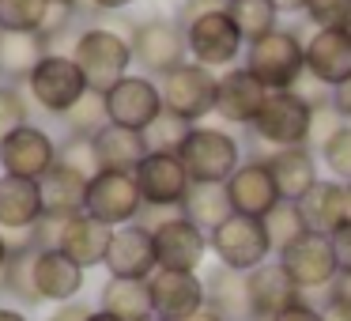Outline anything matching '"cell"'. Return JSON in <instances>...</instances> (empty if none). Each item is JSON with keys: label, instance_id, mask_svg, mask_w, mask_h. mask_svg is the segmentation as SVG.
Instances as JSON below:
<instances>
[{"label": "cell", "instance_id": "cell-15", "mask_svg": "<svg viewBox=\"0 0 351 321\" xmlns=\"http://www.w3.org/2000/svg\"><path fill=\"white\" fill-rule=\"evenodd\" d=\"M136 185H140V200L144 208H162V212H178L189 193L193 178L182 167L178 155H147L136 167Z\"/></svg>", "mask_w": 351, "mask_h": 321}, {"label": "cell", "instance_id": "cell-42", "mask_svg": "<svg viewBox=\"0 0 351 321\" xmlns=\"http://www.w3.org/2000/svg\"><path fill=\"white\" fill-rule=\"evenodd\" d=\"M306 19L313 31H351V0H310Z\"/></svg>", "mask_w": 351, "mask_h": 321}, {"label": "cell", "instance_id": "cell-31", "mask_svg": "<svg viewBox=\"0 0 351 321\" xmlns=\"http://www.w3.org/2000/svg\"><path fill=\"white\" fill-rule=\"evenodd\" d=\"M95 140V152H99V167L102 170H117V174H136V167L147 159V144L144 132L121 129V125H106Z\"/></svg>", "mask_w": 351, "mask_h": 321}, {"label": "cell", "instance_id": "cell-5", "mask_svg": "<svg viewBox=\"0 0 351 321\" xmlns=\"http://www.w3.org/2000/svg\"><path fill=\"white\" fill-rule=\"evenodd\" d=\"M313 114L295 91H272L268 102L261 106V114L253 117L250 125V136L257 144L272 147V152H283V147H310L313 136Z\"/></svg>", "mask_w": 351, "mask_h": 321}, {"label": "cell", "instance_id": "cell-44", "mask_svg": "<svg viewBox=\"0 0 351 321\" xmlns=\"http://www.w3.org/2000/svg\"><path fill=\"white\" fill-rule=\"evenodd\" d=\"M332 250H336V265H340V272H351V219L332 235Z\"/></svg>", "mask_w": 351, "mask_h": 321}, {"label": "cell", "instance_id": "cell-19", "mask_svg": "<svg viewBox=\"0 0 351 321\" xmlns=\"http://www.w3.org/2000/svg\"><path fill=\"white\" fill-rule=\"evenodd\" d=\"M230 193V208L234 215H250V219H265L276 204H280V189H276V178L268 170V163L261 159H245L242 167L230 174L227 182Z\"/></svg>", "mask_w": 351, "mask_h": 321}, {"label": "cell", "instance_id": "cell-12", "mask_svg": "<svg viewBox=\"0 0 351 321\" xmlns=\"http://www.w3.org/2000/svg\"><path fill=\"white\" fill-rule=\"evenodd\" d=\"M102 102H106L110 125L144 132L162 114V87H159V80L144 76V72H129L121 84H114L102 95Z\"/></svg>", "mask_w": 351, "mask_h": 321}, {"label": "cell", "instance_id": "cell-48", "mask_svg": "<svg viewBox=\"0 0 351 321\" xmlns=\"http://www.w3.org/2000/svg\"><path fill=\"white\" fill-rule=\"evenodd\" d=\"M332 114L340 117V121L351 125V80H348V84H340V87L332 91Z\"/></svg>", "mask_w": 351, "mask_h": 321}, {"label": "cell", "instance_id": "cell-50", "mask_svg": "<svg viewBox=\"0 0 351 321\" xmlns=\"http://www.w3.org/2000/svg\"><path fill=\"white\" fill-rule=\"evenodd\" d=\"M306 4H310V0H272V8L280 12V16H306Z\"/></svg>", "mask_w": 351, "mask_h": 321}, {"label": "cell", "instance_id": "cell-2", "mask_svg": "<svg viewBox=\"0 0 351 321\" xmlns=\"http://www.w3.org/2000/svg\"><path fill=\"white\" fill-rule=\"evenodd\" d=\"M242 69H250L268 91H291L306 76V38L291 27H280L245 46Z\"/></svg>", "mask_w": 351, "mask_h": 321}, {"label": "cell", "instance_id": "cell-41", "mask_svg": "<svg viewBox=\"0 0 351 321\" xmlns=\"http://www.w3.org/2000/svg\"><path fill=\"white\" fill-rule=\"evenodd\" d=\"M57 163H64V167L80 170L84 178L102 174L99 152H95V140H91V136H64L61 147H57Z\"/></svg>", "mask_w": 351, "mask_h": 321}, {"label": "cell", "instance_id": "cell-49", "mask_svg": "<svg viewBox=\"0 0 351 321\" xmlns=\"http://www.w3.org/2000/svg\"><path fill=\"white\" fill-rule=\"evenodd\" d=\"M136 0H87V8L91 12H102V16H121V12H129Z\"/></svg>", "mask_w": 351, "mask_h": 321}, {"label": "cell", "instance_id": "cell-23", "mask_svg": "<svg viewBox=\"0 0 351 321\" xmlns=\"http://www.w3.org/2000/svg\"><path fill=\"white\" fill-rule=\"evenodd\" d=\"M245 283H250V310H253V321H272L276 313H283L287 306H295L298 298H306L302 291L291 283V276L283 272L280 261H268V265L245 272Z\"/></svg>", "mask_w": 351, "mask_h": 321}, {"label": "cell", "instance_id": "cell-51", "mask_svg": "<svg viewBox=\"0 0 351 321\" xmlns=\"http://www.w3.org/2000/svg\"><path fill=\"white\" fill-rule=\"evenodd\" d=\"M328 295H336V298H348V302H351V272H340V276H336V283L328 287Z\"/></svg>", "mask_w": 351, "mask_h": 321}, {"label": "cell", "instance_id": "cell-58", "mask_svg": "<svg viewBox=\"0 0 351 321\" xmlns=\"http://www.w3.org/2000/svg\"><path fill=\"white\" fill-rule=\"evenodd\" d=\"M223 4H230V0H223Z\"/></svg>", "mask_w": 351, "mask_h": 321}, {"label": "cell", "instance_id": "cell-22", "mask_svg": "<svg viewBox=\"0 0 351 321\" xmlns=\"http://www.w3.org/2000/svg\"><path fill=\"white\" fill-rule=\"evenodd\" d=\"M84 283H87V272L76 261H69L61 250H38V257H34V287H38L42 302H53V306L80 302Z\"/></svg>", "mask_w": 351, "mask_h": 321}, {"label": "cell", "instance_id": "cell-7", "mask_svg": "<svg viewBox=\"0 0 351 321\" xmlns=\"http://www.w3.org/2000/svg\"><path fill=\"white\" fill-rule=\"evenodd\" d=\"M182 31H185V46H189V61L204 64V69H212V72L234 69L245 54V38L234 27V19H230L227 4L215 8V12L197 16L189 27H182Z\"/></svg>", "mask_w": 351, "mask_h": 321}, {"label": "cell", "instance_id": "cell-18", "mask_svg": "<svg viewBox=\"0 0 351 321\" xmlns=\"http://www.w3.org/2000/svg\"><path fill=\"white\" fill-rule=\"evenodd\" d=\"M268 87L253 76L250 69L234 64V69L219 72V102H215V117L238 129H250L253 117L261 114V106L268 102Z\"/></svg>", "mask_w": 351, "mask_h": 321}, {"label": "cell", "instance_id": "cell-32", "mask_svg": "<svg viewBox=\"0 0 351 321\" xmlns=\"http://www.w3.org/2000/svg\"><path fill=\"white\" fill-rule=\"evenodd\" d=\"M99 310L121 321H152V287H147V280H110L106 276L99 291Z\"/></svg>", "mask_w": 351, "mask_h": 321}, {"label": "cell", "instance_id": "cell-10", "mask_svg": "<svg viewBox=\"0 0 351 321\" xmlns=\"http://www.w3.org/2000/svg\"><path fill=\"white\" fill-rule=\"evenodd\" d=\"M276 261L283 265V272L291 276L298 291H328L340 276V265H336V250H332V238L328 235H313L306 230L302 238L287 246V250L276 253Z\"/></svg>", "mask_w": 351, "mask_h": 321}, {"label": "cell", "instance_id": "cell-39", "mask_svg": "<svg viewBox=\"0 0 351 321\" xmlns=\"http://www.w3.org/2000/svg\"><path fill=\"white\" fill-rule=\"evenodd\" d=\"M61 121H64V129H69V136H99V132L110 125L106 102H102L99 91H87L84 102H80L76 110H69Z\"/></svg>", "mask_w": 351, "mask_h": 321}, {"label": "cell", "instance_id": "cell-55", "mask_svg": "<svg viewBox=\"0 0 351 321\" xmlns=\"http://www.w3.org/2000/svg\"><path fill=\"white\" fill-rule=\"evenodd\" d=\"M87 321H121V318H114V313H106V310H99V306H95V310L87 313Z\"/></svg>", "mask_w": 351, "mask_h": 321}, {"label": "cell", "instance_id": "cell-33", "mask_svg": "<svg viewBox=\"0 0 351 321\" xmlns=\"http://www.w3.org/2000/svg\"><path fill=\"white\" fill-rule=\"evenodd\" d=\"M34 257H38V250H34L31 242H16L12 246V261L8 268H4V276H0V291L8 298H16V302L23 306H38V287H34Z\"/></svg>", "mask_w": 351, "mask_h": 321}, {"label": "cell", "instance_id": "cell-13", "mask_svg": "<svg viewBox=\"0 0 351 321\" xmlns=\"http://www.w3.org/2000/svg\"><path fill=\"white\" fill-rule=\"evenodd\" d=\"M152 235H155V261H159L162 272H200L208 253H212L208 235L178 212L167 215Z\"/></svg>", "mask_w": 351, "mask_h": 321}, {"label": "cell", "instance_id": "cell-4", "mask_svg": "<svg viewBox=\"0 0 351 321\" xmlns=\"http://www.w3.org/2000/svg\"><path fill=\"white\" fill-rule=\"evenodd\" d=\"M129 49H132V64L136 72L152 80L170 76L174 69H182L189 61V46H185V31L167 16H147L136 19L129 31Z\"/></svg>", "mask_w": 351, "mask_h": 321}, {"label": "cell", "instance_id": "cell-9", "mask_svg": "<svg viewBox=\"0 0 351 321\" xmlns=\"http://www.w3.org/2000/svg\"><path fill=\"white\" fill-rule=\"evenodd\" d=\"M212 257L230 272H253V268L268 265L272 257V242H268L265 219H250V215H230L223 227H215L208 235Z\"/></svg>", "mask_w": 351, "mask_h": 321}, {"label": "cell", "instance_id": "cell-56", "mask_svg": "<svg viewBox=\"0 0 351 321\" xmlns=\"http://www.w3.org/2000/svg\"><path fill=\"white\" fill-rule=\"evenodd\" d=\"M49 4H61V8H72V12H80V4H87V0H49Z\"/></svg>", "mask_w": 351, "mask_h": 321}, {"label": "cell", "instance_id": "cell-28", "mask_svg": "<svg viewBox=\"0 0 351 321\" xmlns=\"http://www.w3.org/2000/svg\"><path fill=\"white\" fill-rule=\"evenodd\" d=\"M49 54V42L42 34H19V31H0V84L27 87L31 72Z\"/></svg>", "mask_w": 351, "mask_h": 321}, {"label": "cell", "instance_id": "cell-6", "mask_svg": "<svg viewBox=\"0 0 351 321\" xmlns=\"http://www.w3.org/2000/svg\"><path fill=\"white\" fill-rule=\"evenodd\" d=\"M23 91H27V99H31L34 106H42L46 114L64 117L69 110H76L80 102H84V95L91 91V87H87L80 64L72 61L69 54L49 49V54L42 57V64L31 72Z\"/></svg>", "mask_w": 351, "mask_h": 321}, {"label": "cell", "instance_id": "cell-30", "mask_svg": "<svg viewBox=\"0 0 351 321\" xmlns=\"http://www.w3.org/2000/svg\"><path fill=\"white\" fill-rule=\"evenodd\" d=\"M178 215H185L193 227H200L204 235H212L215 227H223V223L234 215L227 185H219V182H193L189 193H185V200H182V208H178Z\"/></svg>", "mask_w": 351, "mask_h": 321}, {"label": "cell", "instance_id": "cell-20", "mask_svg": "<svg viewBox=\"0 0 351 321\" xmlns=\"http://www.w3.org/2000/svg\"><path fill=\"white\" fill-rule=\"evenodd\" d=\"M306 72L328 91L351 80V31H313L306 38Z\"/></svg>", "mask_w": 351, "mask_h": 321}, {"label": "cell", "instance_id": "cell-59", "mask_svg": "<svg viewBox=\"0 0 351 321\" xmlns=\"http://www.w3.org/2000/svg\"><path fill=\"white\" fill-rule=\"evenodd\" d=\"M152 321H155V318H152Z\"/></svg>", "mask_w": 351, "mask_h": 321}, {"label": "cell", "instance_id": "cell-3", "mask_svg": "<svg viewBox=\"0 0 351 321\" xmlns=\"http://www.w3.org/2000/svg\"><path fill=\"white\" fill-rule=\"evenodd\" d=\"M182 167L189 170L193 182H219L227 185L230 174L245 163V147L223 125H193L185 136L182 152H178Z\"/></svg>", "mask_w": 351, "mask_h": 321}, {"label": "cell", "instance_id": "cell-53", "mask_svg": "<svg viewBox=\"0 0 351 321\" xmlns=\"http://www.w3.org/2000/svg\"><path fill=\"white\" fill-rule=\"evenodd\" d=\"M0 321H31L19 306H0Z\"/></svg>", "mask_w": 351, "mask_h": 321}, {"label": "cell", "instance_id": "cell-17", "mask_svg": "<svg viewBox=\"0 0 351 321\" xmlns=\"http://www.w3.org/2000/svg\"><path fill=\"white\" fill-rule=\"evenodd\" d=\"M152 287V310L155 321H185L208 306L204 276L200 272H155L147 280Z\"/></svg>", "mask_w": 351, "mask_h": 321}, {"label": "cell", "instance_id": "cell-52", "mask_svg": "<svg viewBox=\"0 0 351 321\" xmlns=\"http://www.w3.org/2000/svg\"><path fill=\"white\" fill-rule=\"evenodd\" d=\"M12 246L16 242H8V235L0 230V276H4V268H8V261H12Z\"/></svg>", "mask_w": 351, "mask_h": 321}, {"label": "cell", "instance_id": "cell-25", "mask_svg": "<svg viewBox=\"0 0 351 321\" xmlns=\"http://www.w3.org/2000/svg\"><path fill=\"white\" fill-rule=\"evenodd\" d=\"M265 163H268V170H272V178H276L280 200H291V204H298V200L321 182L313 147H283V152H272Z\"/></svg>", "mask_w": 351, "mask_h": 321}, {"label": "cell", "instance_id": "cell-36", "mask_svg": "<svg viewBox=\"0 0 351 321\" xmlns=\"http://www.w3.org/2000/svg\"><path fill=\"white\" fill-rule=\"evenodd\" d=\"M49 16V0H0V31L42 34Z\"/></svg>", "mask_w": 351, "mask_h": 321}, {"label": "cell", "instance_id": "cell-54", "mask_svg": "<svg viewBox=\"0 0 351 321\" xmlns=\"http://www.w3.org/2000/svg\"><path fill=\"white\" fill-rule=\"evenodd\" d=\"M185 321H223V318H219V313L212 310V306H204V310H197V313H193V318H185Z\"/></svg>", "mask_w": 351, "mask_h": 321}, {"label": "cell", "instance_id": "cell-47", "mask_svg": "<svg viewBox=\"0 0 351 321\" xmlns=\"http://www.w3.org/2000/svg\"><path fill=\"white\" fill-rule=\"evenodd\" d=\"M87 313H91L87 302H64V306H53L46 321H87Z\"/></svg>", "mask_w": 351, "mask_h": 321}, {"label": "cell", "instance_id": "cell-1", "mask_svg": "<svg viewBox=\"0 0 351 321\" xmlns=\"http://www.w3.org/2000/svg\"><path fill=\"white\" fill-rule=\"evenodd\" d=\"M69 57L80 64L87 87L99 95H106L114 84H121L132 72V49H129V34L114 31V27H99L87 23L84 31L72 34Z\"/></svg>", "mask_w": 351, "mask_h": 321}, {"label": "cell", "instance_id": "cell-35", "mask_svg": "<svg viewBox=\"0 0 351 321\" xmlns=\"http://www.w3.org/2000/svg\"><path fill=\"white\" fill-rule=\"evenodd\" d=\"M317 155H321V167L328 170V178L348 185L351 182V125L348 121H336L332 129L321 136Z\"/></svg>", "mask_w": 351, "mask_h": 321}, {"label": "cell", "instance_id": "cell-11", "mask_svg": "<svg viewBox=\"0 0 351 321\" xmlns=\"http://www.w3.org/2000/svg\"><path fill=\"white\" fill-rule=\"evenodd\" d=\"M84 212L91 219L106 223V227H129L140 219L144 200H140V185L132 174H117V170H102L87 182V204Z\"/></svg>", "mask_w": 351, "mask_h": 321}, {"label": "cell", "instance_id": "cell-46", "mask_svg": "<svg viewBox=\"0 0 351 321\" xmlns=\"http://www.w3.org/2000/svg\"><path fill=\"white\" fill-rule=\"evenodd\" d=\"M321 321H351V302L348 298H336V295H325V302H321Z\"/></svg>", "mask_w": 351, "mask_h": 321}, {"label": "cell", "instance_id": "cell-8", "mask_svg": "<svg viewBox=\"0 0 351 321\" xmlns=\"http://www.w3.org/2000/svg\"><path fill=\"white\" fill-rule=\"evenodd\" d=\"M159 87H162V110L182 117V121L200 125L208 114H215V102H219V72L204 69V64L185 61L182 69L162 76Z\"/></svg>", "mask_w": 351, "mask_h": 321}, {"label": "cell", "instance_id": "cell-57", "mask_svg": "<svg viewBox=\"0 0 351 321\" xmlns=\"http://www.w3.org/2000/svg\"><path fill=\"white\" fill-rule=\"evenodd\" d=\"M343 189H348V219H351V182L343 185Z\"/></svg>", "mask_w": 351, "mask_h": 321}, {"label": "cell", "instance_id": "cell-45", "mask_svg": "<svg viewBox=\"0 0 351 321\" xmlns=\"http://www.w3.org/2000/svg\"><path fill=\"white\" fill-rule=\"evenodd\" d=\"M272 321H321V306L306 302V298H298L295 306H287L283 313H276Z\"/></svg>", "mask_w": 351, "mask_h": 321}, {"label": "cell", "instance_id": "cell-24", "mask_svg": "<svg viewBox=\"0 0 351 321\" xmlns=\"http://www.w3.org/2000/svg\"><path fill=\"white\" fill-rule=\"evenodd\" d=\"M46 208H42V189L38 182H27V178H8L0 174V230L4 235H31L42 223Z\"/></svg>", "mask_w": 351, "mask_h": 321}, {"label": "cell", "instance_id": "cell-14", "mask_svg": "<svg viewBox=\"0 0 351 321\" xmlns=\"http://www.w3.org/2000/svg\"><path fill=\"white\" fill-rule=\"evenodd\" d=\"M57 147H61V140H53L42 125H23L0 144V174L42 182L57 167Z\"/></svg>", "mask_w": 351, "mask_h": 321}, {"label": "cell", "instance_id": "cell-27", "mask_svg": "<svg viewBox=\"0 0 351 321\" xmlns=\"http://www.w3.org/2000/svg\"><path fill=\"white\" fill-rule=\"evenodd\" d=\"M87 182H91V178H84L80 170L57 163V167L38 182L42 208H46L49 219H72V215L84 212V204H87Z\"/></svg>", "mask_w": 351, "mask_h": 321}, {"label": "cell", "instance_id": "cell-26", "mask_svg": "<svg viewBox=\"0 0 351 321\" xmlns=\"http://www.w3.org/2000/svg\"><path fill=\"white\" fill-rule=\"evenodd\" d=\"M298 212H302V219H306V230L332 238L336 230L348 223V189H343V182L321 178V182L298 200Z\"/></svg>", "mask_w": 351, "mask_h": 321}, {"label": "cell", "instance_id": "cell-43", "mask_svg": "<svg viewBox=\"0 0 351 321\" xmlns=\"http://www.w3.org/2000/svg\"><path fill=\"white\" fill-rule=\"evenodd\" d=\"M215 8H223V0H182V4H178L174 23H178V27H189L197 16H204V12H215Z\"/></svg>", "mask_w": 351, "mask_h": 321}, {"label": "cell", "instance_id": "cell-38", "mask_svg": "<svg viewBox=\"0 0 351 321\" xmlns=\"http://www.w3.org/2000/svg\"><path fill=\"white\" fill-rule=\"evenodd\" d=\"M265 230H268V242H272V250H287L295 238L306 235V219L302 212H298V204H291V200H280V204L272 208V212L265 215Z\"/></svg>", "mask_w": 351, "mask_h": 321}, {"label": "cell", "instance_id": "cell-29", "mask_svg": "<svg viewBox=\"0 0 351 321\" xmlns=\"http://www.w3.org/2000/svg\"><path fill=\"white\" fill-rule=\"evenodd\" d=\"M204 291H208V306H212L223 321H253L245 272H230V268L215 265L212 272L204 276Z\"/></svg>", "mask_w": 351, "mask_h": 321}, {"label": "cell", "instance_id": "cell-40", "mask_svg": "<svg viewBox=\"0 0 351 321\" xmlns=\"http://www.w3.org/2000/svg\"><path fill=\"white\" fill-rule=\"evenodd\" d=\"M23 125H31V99L23 87L16 84H0V144L19 132Z\"/></svg>", "mask_w": 351, "mask_h": 321}, {"label": "cell", "instance_id": "cell-21", "mask_svg": "<svg viewBox=\"0 0 351 321\" xmlns=\"http://www.w3.org/2000/svg\"><path fill=\"white\" fill-rule=\"evenodd\" d=\"M110 242H114V227H106V223L91 219L87 212H80V215H72V219H64L57 250L69 261H76L84 272H91V268L106 265Z\"/></svg>", "mask_w": 351, "mask_h": 321}, {"label": "cell", "instance_id": "cell-34", "mask_svg": "<svg viewBox=\"0 0 351 321\" xmlns=\"http://www.w3.org/2000/svg\"><path fill=\"white\" fill-rule=\"evenodd\" d=\"M227 12L234 19V27L242 31L245 46L265 38V34H272V31H280V12L272 8V0H230Z\"/></svg>", "mask_w": 351, "mask_h": 321}, {"label": "cell", "instance_id": "cell-16", "mask_svg": "<svg viewBox=\"0 0 351 321\" xmlns=\"http://www.w3.org/2000/svg\"><path fill=\"white\" fill-rule=\"evenodd\" d=\"M102 268H106L110 280H152V276L159 272V261H155V235L140 219L129 223V227H117Z\"/></svg>", "mask_w": 351, "mask_h": 321}, {"label": "cell", "instance_id": "cell-37", "mask_svg": "<svg viewBox=\"0 0 351 321\" xmlns=\"http://www.w3.org/2000/svg\"><path fill=\"white\" fill-rule=\"evenodd\" d=\"M189 129H193L189 121H182V117H174V114L162 110V114L144 129L147 155H178V152H182V144H185V136H189Z\"/></svg>", "mask_w": 351, "mask_h": 321}]
</instances>
